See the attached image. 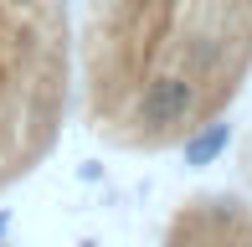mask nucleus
I'll return each mask as SVG.
<instances>
[{
  "mask_svg": "<svg viewBox=\"0 0 252 247\" xmlns=\"http://www.w3.org/2000/svg\"><path fill=\"white\" fill-rule=\"evenodd\" d=\"M247 175H252V144H247Z\"/></svg>",
  "mask_w": 252,
  "mask_h": 247,
  "instance_id": "nucleus-3",
  "label": "nucleus"
},
{
  "mask_svg": "<svg viewBox=\"0 0 252 247\" xmlns=\"http://www.w3.org/2000/svg\"><path fill=\"white\" fill-rule=\"evenodd\" d=\"M83 247H93V242H83Z\"/></svg>",
  "mask_w": 252,
  "mask_h": 247,
  "instance_id": "nucleus-4",
  "label": "nucleus"
},
{
  "mask_svg": "<svg viewBox=\"0 0 252 247\" xmlns=\"http://www.w3.org/2000/svg\"><path fill=\"white\" fill-rule=\"evenodd\" d=\"M5 232H10V211H0V242H5Z\"/></svg>",
  "mask_w": 252,
  "mask_h": 247,
  "instance_id": "nucleus-2",
  "label": "nucleus"
},
{
  "mask_svg": "<svg viewBox=\"0 0 252 247\" xmlns=\"http://www.w3.org/2000/svg\"><path fill=\"white\" fill-rule=\"evenodd\" d=\"M196 88V124H216L252 77V0H119L93 31V88L139 93L150 77Z\"/></svg>",
  "mask_w": 252,
  "mask_h": 247,
  "instance_id": "nucleus-1",
  "label": "nucleus"
}]
</instances>
